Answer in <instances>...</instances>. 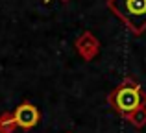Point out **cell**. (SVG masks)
<instances>
[{
  "instance_id": "obj_1",
  "label": "cell",
  "mask_w": 146,
  "mask_h": 133,
  "mask_svg": "<svg viewBox=\"0 0 146 133\" xmlns=\"http://www.w3.org/2000/svg\"><path fill=\"white\" fill-rule=\"evenodd\" d=\"M107 104L111 105L115 113H118L124 118L126 115L133 113L135 109L146 105V93L133 78L126 76L120 81V85H117L107 94Z\"/></svg>"
},
{
  "instance_id": "obj_2",
  "label": "cell",
  "mask_w": 146,
  "mask_h": 133,
  "mask_svg": "<svg viewBox=\"0 0 146 133\" xmlns=\"http://www.w3.org/2000/svg\"><path fill=\"white\" fill-rule=\"evenodd\" d=\"M106 6L133 35L146 32V0H107Z\"/></svg>"
},
{
  "instance_id": "obj_3",
  "label": "cell",
  "mask_w": 146,
  "mask_h": 133,
  "mask_svg": "<svg viewBox=\"0 0 146 133\" xmlns=\"http://www.w3.org/2000/svg\"><path fill=\"white\" fill-rule=\"evenodd\" d=\"M74 48L83 61H93L100 54V41L91 32H82L74 41Z\"/></svg>"
},
{
  "instance_id": "obj_4",
  "label": "cell",
  "mask_w": 146,
  "mask_h": 133,
  "mask_svg": "<svg viewBox=\"0 0 146 133\" xmlns=\"http://www.w3.org/2000/svg\"><path fill=\"white\" fill-rule=\"evenodd\" d=\"M15 120H17V126L21 130H33V128L39 124L41 120V113L32 102H22L21 105H17V109L13 111Z\"/></svg>"
},
{
  "instance_id": "obj_5",
  "label": "cell",
  "mask_w": 146,
  "mask_h": 133,
  "mask_svg": "<svg viewBox=\"0 0 146 133\" xmlns=\"http://www.w3.org/2000/svg\"><path fill=\"white\" fill-rule=\"evenodd\" d=\"M124 120L128 124H131L135 130H141V128L146 126V105H143V107L135 109L133 113H129V115L124 116Z\"/></svg>"
},
{
  "instance_id": "obj_6",
  "label": "cell",
  "mask_w": 146,
  "mask_h": 133,
  "mask_svg": "<svg viewBox=\"0 0 146 133\" xmlns=\"http://www.w3.org/2000/svg\"><path fill=\"white\" fill-rule=\"evenodd\" d=\"M17 120H15V115L9 111L2 113L0 115V133H15L17 130Z\"/></svg>"
},
{
  "instance_id": "obj_7",
  "label": "cell",
  "mask_w": 146,
  "mask_h": 133,
  "mask_svg": "<svg viewBox=\"0 0 146 133\" xmlns=\"http://www.w3.org/2000/svg\"><path fill=\"white\" fill-rule=\"evenodd\" d=\"M50 2H52V0H44V4H50Z\"/></svg>"
},
{
  "instance_id": "obj_8",
  "label": "cell",
  "mask_w": 146,
  "mask_h": 133,
  "mask_svg": "<svg viewBox=\"0 0 146 133\" xmlns=\"http://www.w3.org/2000/svg\"><path fill=\"white\" fill-rule=\"evenodd\" d=\"M67 133H70V131H67Z\"/></svg>"
}]
</instances>
